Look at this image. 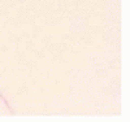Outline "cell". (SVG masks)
Masks as SVG:
<instances>
[]
</instances>
